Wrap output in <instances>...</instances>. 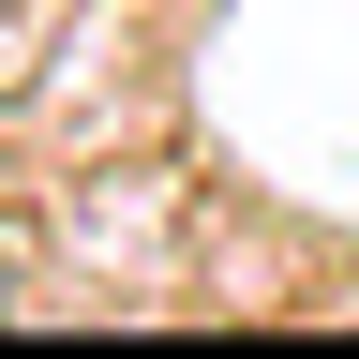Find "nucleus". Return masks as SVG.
Masks as SVG:
<instances>
[{
	"instance_id": "1",
	"label": "nucleus",
	"mask_w": 359,
	"mask_h": 359,
	"mask_svg": "<svg viewBox=\"0 0 359 359\" xmlns=\"http://www.w3.org/2000/svg\"><path fill=\"white\" fill-rule=\"evenodd\" d=\"M0 314H15V240H0Z\"/></svg>"
}]
</instances>
